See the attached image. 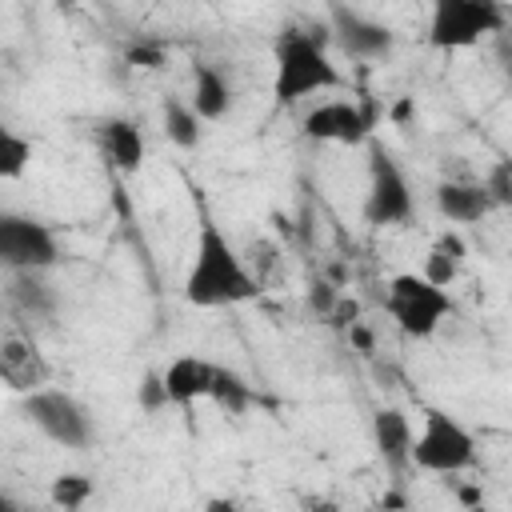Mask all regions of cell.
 Listing matches in <instances>:
<instances>
[{
  "label": "cell",
  "mask_w": 512,
  "mask_h": 512,
  "mask_svg": "<svg viewBox=\"0 0 512 512\" xmlns=\"http://www.w3.org/2000/svg\"><path fill=\"white\" fill-rule=\"evenodd\" d=\"M256 292H260V284L244 268V256L224 236V228L212 220H200V232L192 244V264L184 272V300L192 308H232V304L252 300Z\"/></svg>",
  "instance_id": "1"
},
{
  "label": "cell",
  "mask_w": 512,
  "mask_h": 512,
  "mask_svg": "<svg viewBox=\"0 0 512 512\" xmlns=\"http://www.w3.org/2000/svg\"><path fill=\"white\" fill-rule=\"evenodd\" d=\"M328 36L284 28L272 44V96L280 104H300L320 92H336L344 84L340 68L328 56Z\"/></svg>",
  "instance_id": "2"
},
{
  "label": "cell",
  "mask_w": 512,
  "mask_h": 512,
  "mask_svg": "<svg viewBox=\"0 0 512 512\" xmlns=\"http://www.w3.org/2000/svg\"><path fill=\"white\" fill-rule=\"evenodd\" d=\"M384 312L392 316V324L412 336V340H428L440 332V324L456 312L448 288L432 284L420 272H396L384 288Z\"/></svg>",
  "instance_id": "3"
},
{
  "label": "cell",
  "mask_w": 512,
  "mask_h": 512,
  "mask_svg": "<svg viewBox=\"0 0 512 512\" xmlns=\"http://www.w3.org/2000/svg\"><path fill=\"white\" fill-rule=\"evenodd\" d=\"M408 460L432 476H456L476 460V436L448 412L428 408L420 428H412Z\"/></svg>",
  "instance_id": "4"
},
{
  "label": "cell",
  "mask_w": 512,
  "mask_h": 512,
  "mask_svg": "<svg viewBox=\"0 0 512 512\" xmlns=\"http://www.w3.org/2000/svg\"><path fill=\"white\" fill-rule=\"evenodd\" d=\"M504 28L500 0H432L428 12V44L440 52L476 48L484 36Z\"/></svg>",
  "instance_id": "5"
},
{
  "label": "cell",
  "mask_w": 512,
  "mask_h": 512,
  "mask_svg": "<svg viewBox=\"0 0 512 512\" xmlns=\"http://www.w3.org/2000/svg\"><path fill=\"white\" fill-rule=\"evenodd\" d=\"M24 416L60 448H88L96 436L88 408L64 388H36L24 400Z\"/></svg>",
  "instance_id": "6"
},
{
  "label": "cell",
  "mask_w": 512,
  "mask_h": 512,
  "mask_svg": "<svg viewBox=\"0 0 512 512\" xmlns=\"http://www.w3.org/2000/svg\"><path fill=\"white\" fill-rule=\"evenodd\" d=\"M416 212V196H412V184L404 180L400 164L372 148V164H368V192H364V220L372 228H400L408 224Z\"/></svg>",
  "instance_id": "7"
},
{
  "label": "cell",
  "mask_w": 512,
  "mask_h": 512,
  "mask_svg": "<svg viewBox=\"0 0 512 512\" xmlns=\"http://www.w3.org/2000/svg\"><path fill=\"white\" fill-rule=\"evenodd\" d=\"M60 260V240L56 232L20 212H0V264L16 272H40Z\"/></svg>",
  "instance_id": "8"
},
{
  "label": "cell",
  "mask_w": 512,
  "mask_h": 512,
  "mask_svg": "<svg viewBox=\"0 0 512 512\" xmlns=\"http://www.w3.org/2000/svg\"><path fill=\"white\" fill-rule=\"evenodd\" d=\"M300 132L316 144H364L372 136V112L356 100H320L304 112Z\"/></svg>",
  "instance_id": "9"
},
{
  "label": "cell",
  "mask_w": 512,
  "mask_h": 512,
  "mask_svg": "<svg viewBox=\"0 0 512 512\" xmlns=\"http://www.w3.org/2000/svg\"><path fill=\"white\" fill-rule=\"evenodd\" d=\"M328 32H332V36L340 40V48H344L348 56H356V60H380V56H388L392 44H396V36H392L388 24H380V20L364 16V12H352V8H344V4L332 8Z\"/></svg>",
  "instance_id": "10"
},
{
  "label": "cell",
  "mask_w": 512,
  "mask_h": 512,
  "mask_svg": "<svg viewBox=\"0 0 512 512\" xmlns=\"http://www.w3.org/2000/svg\"><path fill=\"white\" fill-rule=\"evenodd\" d=\"M212 376H216V364L204 360V356H196V352H180V356H172L160 368V380H164L168 400L176 408H188V404L204 400L212 392Z\"/></svg>",
  "instance_id": "11"
},
{
  "label": "cell",
  "mask_w": 512,
  "mask_h": 512,
  "mask_svg": "<svg viewBox=\"0 0 512 512\" xmlns=\"http://www.w3.org/2000/svg\"><path fill=\"white\" fill-rule=\"evenodd\" d=\"M436 212L448 224H480L492 212V196L484 192V184H468V180H444L432 192Z\"/></svg>",
  "instance_id": "12"
},
{
  "label": "cell",
  "mask_w": 512,
  "mask_h": 512,
  "mask_svg": "<svg viewBox=\"0 0 512 512\" xmlns=\"http://www.w3.org/2000/svg\"><path fill=\"white\" fill-rule=\"evenodd\" d=\"M188 104L196 108V116H200L204 124L224 120V116L232 112V104H236L232 80H228L220 68H212V64H196V68H192V96H188Z\"/></svg>",
  "instance_id": "13"
},
{
  "label": "cell",
  "mask_w": 512,
  "mask_h": 512,
  "mask_svg": "<svg viewBox=\"0 0 512 512\" xmlns=\"http://www.w3.org/2000/svg\"><path fill=\"white\" fill-rule=\"evenodd\" d=\"M100 140H104V152H108V160L116 164V172L132 176V172L144 168L148 144H144V132H140L136 120H128V116H112V120H104Z\"/></svg>",
  "instance_id": "14"
},
{
  "label": "cell",
  "mask_w": 512,
  "mask_h": 512,
  "mask_svg": "<svg viewBox=\"0 0 512 512\" xmlns=\"http://www.w3.org/2000/svg\"><path fill=\"white\" fill-rule=\"evenodd\" d=\"M372 444L388 464H404L408 460V444H412V420L404 408H376L372 412Z\"/></svg>",
  "instance_id": "15"
},
{
  "label": "cell",
  "mask_w": 512,
  "mask_h": 512,
  "mask_svg": "<svg viewBox=\"0 0 512 512\" xmlns=\"http://www.w3.org/2000/svg\"><path fill=\"white\" fill-rule=\"evenodd\" d=\"M460 268H464V240H460L456 232H444V236H440V240L428 248L420 276H428L432 284L448 288V284L460 276Z\"/></svg>",
  "instance_id": "16"
},
{
  "label": "cell",
  "mask_w": 512,
  "mask_h": 512,
  "mask_svg": "<svg viewBox=\"0 0 512 512\" xmlns=\"http://www.w3.org/2000/svg\"><path fill=\"white\" fill-rule=\"evenodd\" d=\"M164 136L176 144V148H196L200 136H204V120L196 116V108L180 96H164Z\"/></svg>",
  "instance_id": "17"
},
{
  "label": "cell",
  "mask_w": 512,
  "mask_h": 512,
  "mask_svg": "<svg viewBox=\"0 0 512 512\" xmlns=\"http://www.w3.org/2000/svg\"><path fill=\"white\" fill-rule=\"evenodd\" d=\"M32 156H36V144L24 132L0 124V180H24V172L32 168Z\"/></svg>",
  "instance_id": "18"
},
{
  "label": "cell",
  "mask_w": 512,
  "mask_h": 512,
  "mask_svg": "<svg viewBox=\"0 0 512 512\" xmlns=\"http://www.w3.org/2000/svg\"><path fill=\"white\" fill-rule=\"evenodd\" d=\"M92 492H96V484H92V476H84V472H60V476H52V484H48V500H52L56 508H84V504L92 500Z\"/></svg>",
  "instance_id": "19"
},
{
  "label": "cell",
  "mask_w": 512,
  "mask_h": 512,
  "mask_svg": "<svg viewBox=\"0 0 512 512\" xmlns=\"http://www.w3.org/2000/svg\"><path fill=\"white\" fill-rule=\"evenodd\" d=\"M216 404H224L228 412H244L248 408V384L232 372V368H216L212 376V392H208Z\"/></svg>",
  "instance_id": "20"
},
{
  "label": "cell",
  "mask_w": 512,
  "mask_h": 512,
  "mask_svg": "<svg viewBox=\"0 0 512 512\" xmlns=\"http://www.w3.org/2000/svg\"><path fill=\"white\" fill-rule=\"evenodd\" d=\"M136 404H140V412H148V416H156V412L172 408L168 388H164V380H160V372H156V368L140 376V384H136Z\"/></svg>",
  "instance_id": "21"
},
{
  "label": "cell",
  "mask_w": 512,
  "mask_h": 512,
  "mask_svg": "<svg viewBox=\"0 0 512 512\" xmlns=\"http://www.w3.org/2000/svg\"><path fill=\"white\" fill-rule=\"evenodd\" d=\"M128 64H136V68H156V64H164V48H160V44H132V48H128Z\"/></svg>",
  "instance_id": "22"
},
{
  "label": "cell",
  "mask_w": 512,
  "mask_h": 512,
  "mask_svg": "<svg viewBox=\"0 0 512 512\" xmlns=\"http://www.w3.org/2000/svg\"><path fill=\"white\" fill-rule=\"evenodd\" d=\"M48 284H20V300H24V308H52V292H44Z\"/></svg>",
  "instance_id": "23"
},
{
  "label": "cell",
  "mask_w": 512,
  "mask_h": 512,
  "mask_svg": "<svg viewBox=\"0 0 512 512\" xmlns=\"http://www.w3.org/2000/svg\"><path fill=\"white\" fill-rule=\"evenodd\" d=\"M328 320H336V324H352V320H360V304H356V300H340V296H336V304L328 308Z\"/></svg>",
  "instance_id": "24"
},
{
  "label": "cell",
  "mask_w": 512,
  "mask_h": 512,
  "mask_svg": "<svg viewBox=\"0 0 512 512\" xmlns=\"http://www.w3.org/2000/svg\"><path fill=\"white\" fill-rule=\"evenodd\" d=\"M308 304H312V308H320V312L328 316V308L336 304V292H332V284H316V288H312V296H308Z\"/></svg>",
  "instance_id": "25"
},
{
  "label": "cell",
  "mask_w": 512,
  "mask_h": 512,
  "mask_svg": "<svg viewBox=\"0 0 512 512\" xmlns=\"http://www.w3.org/2000/svg\"><path fill=\"white\" fill-rule=\"evenodd\" d=\"M348 340H352L360 352H372V332H368L360 320H352V324H348Z\"/></svg>",
  "instance_id": "26"
},
{
  "label": "cell",
  "mask_w": 512,
  "mask_h": 512,
  "mask_svg": "<svg viewBox=\"0 0 512 512\" xmlns=\"http://www.w3.org/2000/svg\"><path fill=\"white\" fill-rule=\"evenodd\" d=\"M152 4H172V0H152Z\"/></svg>",
  "instance_id": "27"
}]
</instances>
